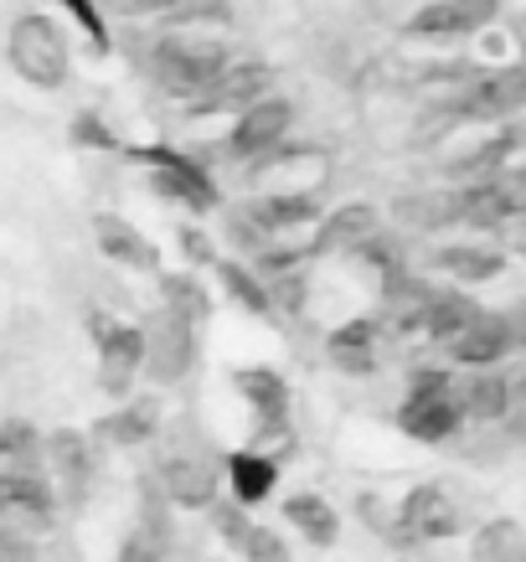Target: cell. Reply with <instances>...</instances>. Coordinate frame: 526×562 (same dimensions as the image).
<instances>
[{"label": "cell", "mask_w": 526, "mask_h": 562, "mask_svg": "<svg viewBox=\"0 0 526 562\" xmlns=\"http://www.w3.org/2000/svg\"><path fill=\"white\" fill-rule=\"evenodd\" d=\"M42 470V434L26 418L0 424V475H36Z\"/></svg>", "instance_id": "27"}, {"label": "cell", "mask_w": 526, "mask_h": 562, "mask_svg": "<svg viewBox=\"0 0 526 562\" xmlns=\"http://www.w3.org/2000/svg\"><path fill=\"white\" fill-rule=\"evenodd\" d=\"M398 222H407V227H424V233H434V227H459L455 191H434V196H407V202H398Z\"/></svg>", "instance_id": "31"}, {"label": "cell", "mask_w": 526, "mask_h": 562, "mask_svg": "<svg viewBox=\"0 0 526 562\" xmlns=\"http://www.w3.org/2000/svg\"><path fill=\"white\" fill-rule=\"evenodd\" d=\"M72 135H83V145H99V150H114V135H109V130H103V124L93 120V114H83V120L72 124Z\"/></svg>", "instance_id": "36"}, {"label": "cell", "mask_w": 526, "mask_h": 562, "mask_svg": "<svg viewBox=\"0 0 526 562\" xmlns=\"http://www.w3.org/2000/svg\"><path fill=\"white\" fill-rule=\"evenodd\" d=\"M459 527H465V516L444 485H413L398 506V531L413 542H449Z\"/></svg>", "instance_id": "10"}, {"label": "cell", "mask_w": 526, "mask_h": 562, "mask_svg": "<svg viewBox=\"0 0 526 562\" xmlns=\"http://www.w3.org/2000/svg\"><path fill=\"white\" fill-rule=\"evenodd\" d=\"M233 387L254 413V439H279L289 428V382L273 367H238Z\"/></svg>", "instance_id": "11"}, {"label": "cell", "mask_w": 526, "mask_h": 562, "mask_svg": "<svg viewBox=\"0 0 526 562\" xmlns=\"http://www.w3.org/2000/svg\"><path fill=\"white\" fill-rule=\"evenodd\" d=\"M160 300H166V310L187 315V321L197 325L206 321V290L197 284V273H160Z\"/></svg>", "instance_id": "32"}, {"label": "cell", "mask_w": 526, "mask_h": 562, "mask_svg": "<svg viewBox=\"0 0 526 562\" xmlns=\"http://www.w3.org/2000/svg\"><path fill=\"white\" fill-rule=\"evenodd\" d=\"M475 300H470V294L465 290H428V300H424V325H418V330H424L428 341H455L459 330H465V325L475 321Z\"/></svg>", "instance_id": "24"}, {"label": "cell", "mask_w": 526, "mask_h": 562, "mask_svg": "<svg viewBox=\"0 0 526 562\" xmlns=\"http://www.w3.org/2000/svg\"><path fill=\"white\" fill-rule=\"evenodd\" d=\"M227 57H233V52L222 47V42H206V36H160L150 47V72L166 93L197 99V93L222 72Z\"/></svg>", "instance_id": "2"}, {"label": "cell", "mask_w": 526, "mask_h": 562, "mask_svg": "<svg viewBox=\"0 0 526 562\" xmlns=\"http://www.w3.org/2000/svg\"><path fill=\"white\" fill-rule=\"evenodd\" d=\"M325 357H331V367L346 376H367L377 367V325L367 321V315H357V321H340L331 336H325Z\"/></svg>", "instance_id": "20"}, {"label": "cell", "mask_w": 526, "mask_h": 562, "mask_svg": "<svg viewBox=\"0 0 526 562\" xmlns=\"http://www.w3.org/2000/svg\"><path fill=\"white\" fill-rule=\"evenodd\" d=\"M475 562H526V531L511 516H491L475 531Z\"/></svg>", "instance_id": "29"}, {"label": "cell", "mask_w": 526, "mask_h": 562, "mask_svg": "<svg viewBox=\"0 0 526 562\" xmlns=\"http://www.w3.org/2000/svg\"><path fill=\"white\" fill-rule=\"evenodd\" d=\"M181 248H187L191 263H217V248H212L202 227H181Z\"/></svg>", "instance_id": "34"}, {"label": "cell", "mask_w": 526, "mask_h": 562, "mask_svg": "<svg viewBox=\"0 0 526 562\" xmlns=\"http://www.w3.org/2000/svg\"><path fill=\"white\" fill-rule=\"evenodd\" d=\"M166 552H170V516H166V506H160V495H155V501L139 506L135 527L124 531L114 562H166Z\"/></svg>", "instance_id": "21"}, {"label": "cell", "mask_w": 526, "mask_h": 562, "mask_svg": "<svg viewBox=\"0 0 526 562\" xmlns=\"http://www.w3.org/2000/svg\"><path fill=\"white\" fill-rule=\"evenodd\" d=\"M0 521H11L16 531L36 537L57 521V491L52 480L36 470V475H0Z\"/></svg>", "instance_id": "14"}, {"label": "cell", "mask_w": 526, "mask_h": 562, "mask_svg": "<svg viewBox=\"0 0 526 562\" xmlns=\"http://www.w3.org/2000/svg\"><path fill=\"white\" fill-rule=\"evenodd\" d=\"M377 206H367V202H351V206H336L331 217L321 212V222H315V238L305 243V254H357L361 243L377 233Z\"/></svg>", "instance_id": "18"}, {"label": "cell", "mask_w": 526, "mask_h": 562, "mask_svg": "<svg viewBox=\"0 0 526 562\" xmlns=\"http://www.w3.org/2000/svg\"><path fill=\"white\" fill-rule=\"evenodd\" d=\"M139 160H150L155 191H160V196L181 202L187 212H197V217L217 212L222 196H217V187H212V176H206L197 160H187L181 150H166V145H155V150H139Z\"/></svg>", "instance_id": "7"}, {"label": "cell", "mask_w": 526, "mask_h": 562, "mask_svg": "<svg viewBox=\"0 0 526 562\" xmlns=\"http://www.w3.org/2000/svg\"><path fill=\"white\" fill-rule=\"evenodd\" d=\"M150 16L166 26H233V5L227 0H166Z\"/></svg>", "instance_id": "30"}, {"label": "cell", "mask_w": 526, "mask_h": 562, "mask_svg": "<svg viewBox=\"0 0 526 562\" xmlns=\"http://www.w3.org/2000/svg\"><path fill=\"white\" fill-rule=\"evenodd\" d=\"M310 222H321V191L315 187H294V191H273L264 202L248 206V227L264 233V238H284V233H300Z\"/></svg>", "instance_id": "17"}, {"label": "cell", "mask_w": 526, "mask_h": 562, "mask_svg": "<svg viewBox=\"0 0 526 562\" xmlns=\"http://www.w3.org/2000/svg\"><path fill=\"white\" fill-rule=\"evenodd\" d=\"M233 552H243V562H294L289 558V542L273 527H243V537L233 542Z\"/></svg>", "instance_id": "33"}, {"label": "cell", "mask_w": 526, "mask_h": 562, "mask_svg": "<svg viewBox=\"0 0 526 562\" xmlns=\"http://www.w3.org/2000/svg\"><path fill=\"white\" fill-rule=\"evenodd\" d=\"M93 238H99V254L109 258V263L135 269V273H160V248H155L130 217L99 212V217H93Z\"/></svg>", "instance_id": "16"}, {"label": "cell", "mask_w": 526, "mask_h": 562, "mask_svg": "<svg viewBox=\"0 0 526 562\" xmlns=\"http://www.w3.org/2000/svg\"><path fill=\"white\" fill-rule=\"evenodd\" d=\"M434 263L459 284H491V279L506 273V254L501 248H480V243H449V248H439Z\"/></svg>", "instance_id": "25"}, {"label": "cell", "mask_w": 526, "mask_h": 562, "mask_svg": "<svg viewBox=\"0 0 526 562\" xmlns=\"http://www.w3.org/2000/svg\"><path fill=\"white\" fill-rule=\"evenodd\" d=\"M93 336H99V387L109 392V397H130V392H135V376H139V361H145L139 325L93 315Z\"/></svg>", "instance_id": "8"}, {"label": "cell", "mask_w": 526, "mask_h": 562, "mask_svg": "<svg viewBox=\"0 0 526 562\" xmlns=\"http://www.w3.org/2000/svg\"><path fill=\"white\" fill-rule=\"evenodd\" d=\"M449 397H455L459 418L470 424H501L516 403V382H511L501 367H465V376L449 382Z\"/></svg>", "instance_id": "9"}, {"label": "cell", "mask_w": 526, "mask_h": 562, "mask_svg": "<svg viewBox=\"0 0 526 562\" xmlns=\"http://www.w3.org/2000/svg\"><path fill=\"white\" fill-rule=\"evenodd\" d=\"M222 491V470L217 460H206V454H166L160 464V495H166L170 506H181V512H206Z\"/></svg>", "instance_id": "13"}, {"label": "cell", "mask_w": 526, "mask_h": 562, "mask_svg": "<svg viewBox=\"0 0 526 562\" xmlns=\"http://www.w3.org/2000/svg\"><path fill=\"white\" fill-rule=\"evenodd\" d=\"M465 32H475V21L459 0H428L424 11H413V21H407V36H428V42H449V36Z\"/></svg>", "instance_id": "28"}, {"label": "cell", "mask_w": 526, "mask_h": 562, "mask_svg": "<svg viewBox=\"0 0 526 562\" xmlns=\"http://www.w3.org/2000/svg\"><path fill=\"white\" fill-rule=\"evenodd\" d=\"M284 521L300 531L310 547H336V537H340V512L325 501V495H315V491L289 495V501H284Z\"/></svg>", "instance_id": "23"}, {"label": "cell", "mask_w": 526, "mask_h": 562, "mask_svg": "<svg viewBox=\"0 0 526 562\" xmlns=\"http://www.w3.org/2000/svg\"><path fill=\"white\" fill-rule=\"evenodd\" d=\"M264 93H273V68L269 63H258V57H227L217 78L187 103V114L191 120H206V114H238V109H248V103L264 99Z\"/></svg>", "instance_id": "6"}, {"label": "cell", "mask_w": 526, "mask_h": 562, "mask_svg": "<svg viewBox=\"0 0 526 562\" xmlns=\"http://www.w3.org/2000/svg\"><path fill=\"white\" fill-rule=\"evenodd\" d=\"M289 130H294V103H289L284 93H264V99H254L248 109L233 114V130H227V145H222V150L233 155V160H248V166H254L258 155H269L284 145Z\"/></svg>", "instance_id": "5"}, {"label": "cell", "mask_w": 526, "mask_h": 562, "mask_svg": "<svg viewBox=\"0 0 526 562\" xmlns=\"http://www.w3.org/2000/svg\"><path fill=\"white\" fill-rule=\"evenodd\" d=\"M42 464L63 480V495L78 506L88 495V485H93V439L78 434V428H52L42 439Z\"/></svg>", "instance_id": "15"}, {"label": "cell", "mask_w": 526, "mask_h": 562, "mask_svg": "<svg viewBox=\"0 0 526 562\" xmlns=\"http://www.w3.org/2000/svg\"><path fill=\"white\" fill-rule=\"evenodd\" d=\"M5 57H11V68H16L21 83L32 88H63L72 72V52H68V36L52 16H16L11 36H5Z\"/></svg>", "instance_id": "1"}, {"label": "cell", "mask_w": 526, "mask_h": 562, "mask_svg": "<svg viewBox=\"0 0 526 562\" xmlns=\"http://www.w3.org/2000/svg\"><path fill=\"white\" fill-rule=\"evenodd\" d=\"M449 382H455V376L444 372V367H418V372H413L403 408H398V428H403L407 439L444 443V439H455L459 434L465 418H459L455 397H449Z\"/></svg>", "instance_id": "3"}, {"label": "cell", "mask_w": 526, "mask_h": 562, "mask_svg": "<svg viewBox=\"0 0 526 562\" xmlns=\"http://www.w3.org/2000/svg\"><path fill=\"white\" fill-rule=\"evenodd\" d=\"M516 321L501 310H475V321L449 341V357L459 367H501L506 357H516Z\"/></svg>", "instance_id": "12"}, {"label": "cell", "mask_w": 526, "mask_h": 562, "mask_svg": "<svg viewBox=\"0 0 526 562\" xmlns=\"http://www.w3.org/2000/svg\"><path fill=\"white\" fill-rule=\"evenodd\" d=\"M145 336V361H139V372L160 382V387H176V382H187L191 367H197V321L187 315H176V310H155V321L139 330Z\"/></svg>", "instance_id": "4"}, {"label": "cell", "mask_w": 526, "mask_h": 562, "mask_svg": "<svg viewBox=\"0 0 526 562\" xmlns=\"http://www.w3.org/2000/svg\"><path fill=\"white\" fill-rule=\"evenodd\" d=\"M155 434H160V408H155L150 397H120V408L103 413L99 424H93V439L109 443V449H139Z\"/></svg>", "instance_id": "19"}, {"label": "cell", "mask_w": 526, "mask_h": 562, "mask_svg": "<svg viewBox=\"0 0 526 562\" xmlns=\"http://www.w3.org/2000/svg\"><path fill=\"white\" fill-rule=\"evenodd\" d=\"M212 269H217L222 290H227V300H233V305L248 310V315H258V321H273V294H269V284L248 269V263L217 254V263H212Z\"/></svg>", "instance_id": "26"}, {"label": "cell", "mask_w": 526, "mask_h": 562, "mask_svg": "<svg viewBox=\"0 0 526 562\" xmlns=\"http://www.w3.org/2000/svg\"><path fill=\"white\" fill-rule=\"evenodd\" d=\"M63 5H68L72 16L83 21V32L93 36L99 47H103V42H109V32H103V21H99V5H93V0H63Z\"/></svg>", "instance_id": "35"}, {"label": "cell", "mask_w": 526, "mask_h": 562, "mask_svg": "<svg viewBox=\"0 0 526 562\" xmlns=\"http://www.w3.org/2000/svg\"><path fill=\"white\" fill-rule=\"evenodd\" d=\"M227 485H233V501L238 506H258V501H269L273 485H279V464L269 454H258V449H238V454H227Z\"/></svg>", "instance_id": "22"}]
</instances>
